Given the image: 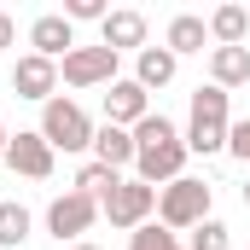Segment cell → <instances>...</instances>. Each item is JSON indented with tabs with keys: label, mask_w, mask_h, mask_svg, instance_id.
Wrapping results in <instances>:
<instances>
[{
	"label": "cell",
	"mask_w": 250,
	"mask_h": 250,
	"mask_svg": "<svg viewBox=\"0 0 250 250\" xmlns=\"http://www.w3.org/2000/svg\"><path fill=\"white\" fill-rule=\"evenodd\" d=\"M227 87H198L192 93V117H187V151H198V157H215V151H227V134H233V111H227Z\"/></svg>",
	"instance_id": "cell-1"
},
{
	"label": "cell",
	"mask_w": 250,
	"mask_h": 250,
	"mask_svg": "<svg viewBox=\"0 0 250 250\" xmlns=\"http://www.w3.org/2000/svg\"><path fill=\"white\" fill-rule=\"evenodd\" d=\"M93 134H99L93 117H87L70 93H53V99L41 105V140H47L53 151H70V157L87 151V157H93Z\"/></svg>",
	"instance_id": "cell-2"
},
{
	"label": "cell",
	"mask_w": 250,
	"mask_h": 250,
	"mask_svg": "<svg viewBox=\"0 0 250 250\" xmlns=\"http://www.w3.org/2000/svg\"><path fill=\"white\" fill-rule=\"evenodd\" d=\"M209 198H215L209 181L181 175V181H169V187L157 192V221H163L169 233H192L198 221H209Z\"/></svg>",
	"instance_id": "cell-3"
},
{
	"label": "cell",
	"mask_w": 250,
	"mask_h": 250,
	"mask_svg": "<svg viewBox=\"0 0 250 250\" xmlns=\"http://www.w3.org/2000/svg\"><path fill=\"white\" fill-rule=\"evenodd\" d=\"M99 215H105L117 233H134V227H146V221L157 215V187H146V181L123 175V187H117L105 204H99Z\"/></svg>",
	"instance_id": "cell-4"
},
{
	"label": "cell",
	"mask_w": 250,
	"mask_h": 250,
	"mask_svg": "<svg viewBox=\"0 0 250 250\" xmlns=\"http://www.w3.org/2000/svg\"><path fill=\"white\" fill-rule=\"evenodd\" d=\"M187 140L175 134V140H151V146H140V157H134V181H146V187H169V181H181L187 175Z\"/></svg>",
	"instance_id": "cell-5"
},
{
	"label": "cell",
	"mask_w": 250,
	"mask_h": 250,
	"mask_svg": "<svg viewBox=\"0 0 250 250\" xmlns=\"http://www.w3.org/2000/svg\"><path fill=\"white\" fill-rule=\"evenodd\" d=\"M93 221H99V204H93L87 192H76V187L59 192V198L47 204V233H53L59 245H82V233H87Z\"/></svg>",
	"instance_id": "cell-6"
},
{
	"label": "cell",
	"mask_w": 250,
	"mask_h": 250,
	"mask_svg": "<svg viewBox=\"0 0 250 250\" xmlns=\"http://www.w3.org/2000/svg\"><path fill=\"white\" fill-rule=\"evenodd\" d=\"M53 163H59V151L41 140V128H18V134H12V146H6V169H12V175H23V181H47Z\"/></svg>",
	"instance_id": "cell-7"
},
{
	"label": "cell",
	"mask_w": 250,
	"mask_h": 250,
	"mask_svg": "<svg viewBox=\"0 0 250 250\" xmlns=\"http://www.w3.org/2000/svg\"><path fill=\"white\" fill-rule=\"evenodd\" d=\"M59 82L64 87H111L117 82V53L111 47H76L59 64Z\"/></svg>",
	"instance_id": "cell-8"
},
{
	"label": "cell",
	"mask_w": 250,
	"mask_h": 250,
	"mask_svg": "<svg viewBox=\"0 0 250 250\" xmlns=\"http://www.w3.org/2000/svg\"><path fill=\"white\" fill-rule=\"evenodd\" d=\"M151 117V93L134 82V76H117L111 87H105V123H117V128H140Z\"/></svg>",
	"instance_id": "cell-9"
},
{
	"label": "cell",
	"mask_w": 250,
	"mask_h": 250,
	"mask_svg": "<svg viewBox=\"0 0 250 250\" xmlns=\"http://www.w3.org/2000/svg\"><path fill=\"white\" fill-rule=\"evenodd\" d=\"M12 93H18V99H35V105H47V99L59 93V64L41 59V53H23V59L12 64Z\"/></svg>",
	"instance_id": "cell-10"
},
{
	"label": "cell",
	"mask_w": 250,
	"mask_h": 250,
	"mask_svg": "<svg viewBox=\"0 0 250 250\" xmlns=\"http://www.w3.org/2000/svg\"><path fill=\"white\" fill-rule=\"evenodd\" d=\"M29 53H41V59L64 64L76 53V23L64 18V12H41L35 23H29Z\"/></svg>",
	"instance_id": "cell-11"
},
{
	"label": "cell",
	"mask_w": 250,
	"mask_h": 250,
	"mask_svg": "<svg viewBox=\"0 0 250 250\" xmlns=\"http://www.w3.org/2000/svg\"><path fill=\"white\" fill-rule=\"evenodd\" d=\"M99 47H111L117 59H123V53H146V12L117 6V12L99 23Z\"/></svg>",
	"instance_id": "cell-12"
},
{
	"label": "cell",
	"mask_w": 250,
	"mask_h": 250,
	"mask_svg": "<svg viewBox=\"0 0 250 250\" xmlns=\"http://www.w3.org/2000/svg\"><path fill=\"white\" fill-rule=\"evenodd\" d=\"M134 157H140V146H134V128H117V123H99L93 134V163H105V169H134Z\"/></svg>",
	"instance_id": "cell-13"
},
{
	"label": "cell",
	"mask_w": 250,
	"mask_h": 250,
	"mask_svg": "<svg viewBox=\"0 0 250 250\" xmlns=\"http://www.w3.org/2000/svg\"><path fill=\"white\" fill-rule=\"evenodd\" d=\"M209 82L215 87H245L250 82V47H209Z\"/></svg>",
	"instance_id": "cell-14"
},
{
	"label": "cell",
	"mask_w": 250,
	"mask_h": 250,
	"mask_svg": "<svg viewBox=\"0 0 250 250\" xmlns=\"http://www.w3.org/2000/svg\"><path fill=\"white\" fill-rule=\"evenodd\" d=\"M204 41H209V18H198V12H181V18H169V35H163V47H169L175 59H187V53H204Z\"/></svg>",
	"instance_id": "cell-15"
},
{
	"label": "cell",
	"mask_w": 250,
	"mask_h": 250,
	"mask_svg": "<svg viewBox=\"0 0 250 250\" xmlns=\"http://www.w3.org/2000/svg\"><path fill=\"white\" fill-rule=\"evenodd\" d=\"M175 70H181V59H175L169 47H146V53H134V82H140L146 93H151V87H169Z\"/></svg>",
	"instance_id": "cell-16"
},
{
	"label": "cell",
	"mask_w": 250,
	"mask_h": 250,
	"mask_svg": "<svg viewBox=\"0 0 250 250\" xmlns=\"http://www.w3.org/2000/svg\"><path fill=\"white\" fill-rule=\"evenodd\" d=\"M245 35H250V12L245 6H215L209 12V41L215 47H245Z\"/></svg>",
	"instance_id": "cell-17"
},
{
	"label": "cell",
	"mask_w": 250,
	"mask_h": 250,
	"mask_svg": "<svg viewBox=\"0 0 250 250\" xmlns=\"http://www.w3.org/2000/svg\"><path fill=\"white\" fill-rule=\"evenodd\" d=\"M117 187H123V175H117V169H105V163H93V157L76 169V192H87L93 204H105V198H111Z\"/></svg>",
	"instance_id": "cell-18"
},
{
	"label": "cell",
	"mask_w": 250,
	"mask_h": 250,
	"mask_svg": "<svg viewBox=\"0 0 250 250\" xmlns=\"http://www.w3.org/2000/svg\"><path fill=\"white\" fill-rule=\"evenodd\" d=\"M128 250H187V245H181V233H169L163 221H146V227L128 233Z\"/></svg>",
	"instance_id": "cell-19"
},
{
	"label": "cell",
	"mask_w": 250,
	"mask_h": 250,
	"mask_svg": "<svg viewBox=\"0 0 250 250\" xmlns=\"http://www.w3.org/2000/svg\"><path fill=\"white\" fill-rule=\"evenodd\" d=\"M29 239V209L23 204H0V250H18Z\"/></svg>",
	"instance_id": "cell-20"
},
{
	"label": "cell",
	"mask_w": 250,
	"mask_h": 250,
	"mask_svg": "<svg viewBox=\"0 0 250 250\" xmlns=\"http://www.w3.org/2000/svg\"><path fill=\"white\" fill-rule=\"evenodd\" d=\"M227 245H233V233H227V221H215V215L198 221L192 239H187V250H227Z\"/></svg>",
	"instance_id": "cell-21"
},
{
	"label": "cell",
	"mask_w": 250,
	"mask_h": 250,
	"mask_svg": "<svg viewBox=\"0 0 250 250\" xmlns=\"http://www.w3.org/2000/svg\"><path fill=\"white\" fill-rule=\"evenodd\" d=\"M64 18H70V23H105L111 6H105V0H64Z\"/></svg>",
	"instance_id": "cell-22"
},
{
	"label": "cell",
	"mask_w": 250,
	"mask_h": 250,
	"mask_svg": "<svg viewBox=\"0 0 250 250\" xmlns=\"http://www.w3.org/2000/svg\"><path fill=\"white\" fill-rule=\"evenodd\" d=\"M175 134H181V128L169 123V117H157V111H151L146 123L134 128V146H151V140H175Z\"/></svg>",
	"instance_id": "cell-23"
},
{
	"label": "cell",
	"mask_w": 250,
	"mask_h": 250,
	"mask_svg": "<svg viewBox=\"0 0 250 250\" xmlns=\"http://www.w3.org/2000/svg\"><path fill=\"white\" fill-rule=\"evenodd\" d=\"M227 151H233L239 163H250V117H245V123H233V134H227Z\"/></svg>",
	"instance_id": "cell-24"
},
{
	"label": "cell",
	"mask_w": 250,
	"mask_h": 250,
	"mask_svg": "<svg viewBox=\"0 0 250 250\" xmlns=\"http://www.w3.org/2000/svg\"><path fill=\"white\" fill-rule=\"evenodd\" d=\"M12 41H18V23H12V18L0 12V47H12Z\"/></svg>",
	"instance_id": "cell-25"
},
{
	"label": "cell",
	"mask_w": 250,
	"mask_h": 250,
	"mask_svg": "<svg viewBox=\"0 0 250 250\" xmlns=\"http://www.w3.org/2000/svg\"><path fill=\"white\" fill-rule=\"evenodd\" d=\"M6 146H12V134H6V123H0V157H6Z\"/></svg>",
	"instance_id": "cell-26"
},
{
	"label": "cell",
	"mask_w": 250,
	"mask_h": 250,
	"mask_svg": "<svg viewBox=\"0 0 250 250\" xmlns=\"http://www.w3.org/2000/svg\"><path fill=\"white\" fill-rule=\"evenodd\" d=\"M70 250H99V245H87V239H82V245H70Z\"/></svg>",
	"instance_id": "cell-27"
},
{
	"label": "cell",
	"mask_w": 250,
	"mask_h": 250,
	"mask_svg": "<svg viewBox=\"0 0 250 250\" xmlns=\"http://www.w3.org/2000/svg\"><path fill=\"white\" fill-rule=\"evenodd\" d=\"M245 209H250V181H245Z\"/></svg>",
	"instance_id": "cell-28"
}]
</instances>
